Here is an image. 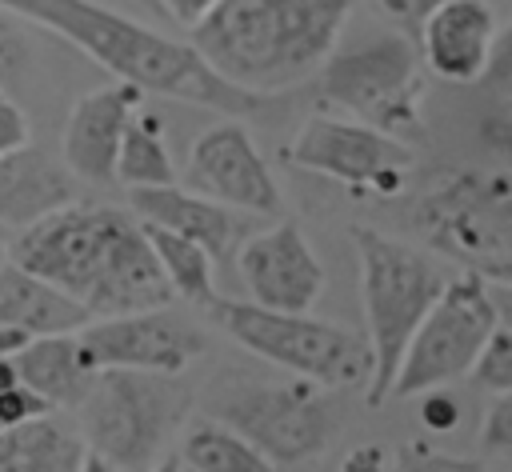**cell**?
Here are the masks:
<instances>
[{"label":"cell","mask_w":512,"mask_h":472,"mask_svg":"<svg viewBox=\"0 0 512 472\" xmlns=\"http://www.w3.org/2000/svg\"><path fill=\"white\" fill-rule=\"evenodd\" d=\"M8 260L72 296L92 320L176 300L148 248L144 224L112 204L72 200L28 228H16Z\"/></svg>","instance_id":"6da1fadb"},{"label":"cell","mask_w":512,"mask_h":472,"mask_svg":"<svg viewBox=\"0 0 512 472\" xmlns=\"http://www.w3.org/2000/svg\"><path fill=\"white\" fill-rule=\"evenodd\" d=\"M0 8L64 36L84 56H92L100 68H108L116 80H128L140 92L200 104V108H212L224 116H252L272 100V96H256V92H244V88L220 80L196 56L192 44L172 40L108 4H96V0H0Z\"/></svg>","instance_id":"7a4b0ae2"},{"label":"cell","mask_w":512,"mask_h":472,"mask_svg":"<svg viewBox=\"0 0 512 472\" xmlns=\"http://www.w3.org/2000/svg\"><path fill=\"white\" fill-rule=\"evenodd\" d=\"M348 16L352 0H216L188 44L220 80L276 96L320 72Z\"/></svg>","instance_id":"3957f363"},{"label":"cell","mask_w":512,"mask_h":472,"mask_svg":"<svg viewBox=\"0 0 512 472\" xmlns=\"http://www.w3.org/2000/svg\"><path fill=\"white\" fill-rule=\"evenodd\" d=\"M348 240L360 256V300H364V328H368L364 340L372 352L364 396L372 408H380L388 400V384L408 336L416 332L432 300L452 280V268L428 248H416L368 224H356Z\"/></svg>","instance_id":"277c9868"},{"label":"cell","mask_w":512,"mask_h":472,"mask_svg":"<svg viewBox=\"0 0 512 472\" xmlns=\"http://www.w3.org/2000/svg\"><path fill=\"white\" fill-rule=\"evenodd\" d=\"M72 412L92 456L120 472H148L172 452V440L192 412V388L180 372L100 368Z\"/></svg>","instance_id":"5b68a950"},{"label":"cell","mask_w":512,"mask_h":472,"mask_svg":"<svg viewBox=\"0 0 512 472\" xmlns=\"http://www.w3.org/2000/svg\"><path fill=\"white\" fill-rule=\"evenodd\" d=\"M424 248L492 284L512 276V184L504 172H452L404 204Z\"/></svg>","instance_id":"8992f818"},{"label":"cell","mask_w":512,"mask_h":472,"mask_svg":"<svg viewBox=\"0 0 512 472\" xmlns=\"http://www.w3.org/2000/svg\"><path fill=\"white\" fill-rule=\"evenodd\" d=\"M320 100L404 144L424 136V64L404 32H380L352 48H332L320 64Z\"/></svg>","instance_id":"52a82bcc"},{"label":"cell","mask_w":512,"mask_h":472,"mask_svg":"<svg viewBox=\"0 0 512 472\" xmlns=\"http://www.w3.org/2000/svg\"><path fill=\"white\" fill-rule=\"evenodd\" d=\"M204 312L240 348L256 352L260 360L292 376H304L320 388L368 384V372H372L368 340L332 320H316L308 312H276V308H260L252 300H228V296H216Z\"/></svg>","instance_id":"ba28073f"},{"label":"cell","mask_w":512,"mask_h":472,"mask_svg":"<svg viewBox=\"0 0 512 472\" xmlns=\"http://www.w3.org/2000/svg\"><path fill=\"white\" fill-rule=\"evenodd\" d=\"M500 288L508 284H492L476 272H452L444 292L408 336L388 384V400H408L468 376L488 332L504 320V304L496 300Z\"/></svg>","instance_id":"9c48e42d"},{"label":"cell","mask_w":512,"mask_h":472,"mask_svg":"<svg viewBox=\"0 0 512 472\" xmlns=\"http://www.w3.org/2000/svg\"><path fill=\"white\" fill-rule=\"evenodd\" d=\"M212 416L236 428L260 456H268L280 472L316 460L332 432V408L324 388L296 376V380H232L216 388Z\"/></svg>","instance_id":"30bf717a"},{"label":"cell","mask_w":512,"mask_h":472,"mask_svg":"<svg viewBox=\"0 0 512 472\" xmlns=\"http://www.w3.org/2000/svg\"><path fill=\"white\" fill-rule=\"evenodd\" d=\"M284 160L328 176L352 192H376V196H396L416 164V148L384 136L360 120L348 116H332V112H312L292 144H284Z\"/></svg>","instance_id":"8fae6325"},{"label":"cell","mask_w":512,"mask_h":472,"mask_svg":"<svg viewBox=\"0 0 512 472\" xmlns=\"http://www.w3.org/2000/svg\"><path fill=\"white\" fill-rule=\"evenodd\" d=\"M188 188L212 196L224 208L252 212V216H288L284 192L260 156L252 132L240 124V116H228L212 128H204L188 148Z\"/></svg>","instance_id":"7c38bea8"},{"label":"cell","mask_w":512,"mask_h":472,"mask_svg":"<svg viewBox=\"0 0 512 472\" xmlns=\"http://www.w3.org/2000/svg\"><path fill=\"white\" fill-rule=\"evenodd\" d=\"M96 368H140V372H184L204 352V332L180 320L168 304L120 316H96L76 328Z\"/></svg>","instance_id":"4fadbf2b"},{"label":"cell","mask_w":512,"mask_h":472,"mask_svg":"<svg viewBox=\"0 0 512 472\" xmlns=\"http://www.w3.org/2000/svg\"><path fill=\"white\" fill-rule=\"evenodd\" d=\"M236 272L252 292V304L276 312H308L324 292V264L292 216L248 236L236 252Z\"/></svg>","instance_id":"5bb4252c"},{"label":"cell","mask_w":512,"mask_h":472,"mask_svg":"<svg viewBox=\"0 0 512 472\" xmlns=\"http://www.w3.org/2000/svg\"><path fill=\"white\" fill-rule=\"evenodd\" d=\"M500 44V12L492 0H436L416 24L420 64L448 84L488 76Z\"/></svg>","instance_id":"9a60e30c"},{"label":"cell","mask_w":512,"mask_h":472,"mask_svg":"<svg viewBox=\"0 0 512 472\" xmlns=\"http://www.w3.org/2000/svg\"><path fill=\"white\" fill-rule=\"evenodd\" d=\"M136 104H140V88L128 80L84 92L72 104L60 132V160L76 180L116 184V152Z\"/></svg>","instance_id":"2e32d148"},{"label":"cell","mask_w":512,"mask_h":472,"mask_svg":"<svg viewBox=\"0 0 512 472\" xmlns=\"http://www.w3.org/2000/svg\"><path fill=\"white\" fill-rule=\"evenodd\" d=\"M128 204H132L136 220L156 224L164 232H176L184 240H196L212 260H224L236 248V236H240L236 212L216 204L212 196H204L196 188H180L176 180L172 184L128 188Z\"/></svg>","instance_id":"e0dca14e"},{"label":"cell","mask_w":512,"mask_h":472,"mask_svg":"<svg viewBox=\"0 0 512 472\" xmlns=\"http://www.w3.org/2000/svg\"><path fill=\"white\" fill-rule=\"evenodd\" d=\"M76 200V176L64 160H52L36 144H20L0 156V224L28 228L40 216Z\"/></svg>","instance_id":"ac0fdd59"},{"label":"cell","mask_w":512,"mask_h":472,"mask_svg":"<svg viewBox=\"0 0 512 472\" xmlns=\"http://www.w3.org/2000/svg\"><path fill=\"white\" fill-rule=\"evenodd\" d=\"M16 380L28 384L52 412H72L84 392L96 380V364L88 360L84 344L76 332H52V336H32L16 356H12Z\"/></svg>","instance_id":"d6986e66"},{"label":"cell","mask_w":512,"mask_h":472,"mask_svg":"<svg viewBox=\"0 0 512 472\" xmlns=\"http://www.w3.org/2000/svg\"><path fill=\"white\" fill-rule=\"evenodd\" d=\"M88 320L92 316L72 296H64L60 288H52L48 280H40L8 256L0 260V324H16L32 336H52L76 332Z\"/></svg>","instance_id":"ffe728a7"},{"label":"cell","mask_w":512,"mask_h":472,"mask_svg":"<svg viewBox=\"0 0 512 472\" xmlns=\"http://www.w3.org/2000/svg\"><path fill=\"white\" fill-rule=\"evenodd\" d=\"M88 448L56 412L0 428V472H80Z\"/></svg>","instance_id":"44dd1931"},{"label":"cell","mask_w":512,"mask_h":472,"mask_svg":"<svg viewBox=\"0 0 512 472\" xmlns=\"http://www.w3.org/2000/svg\"><path fill=\"white\" fill-rule=\"evenodd\" d=\"M144 224V220H140ZM144 236H148V248L172 288L176 300H188L196 308H208L220 288H216V260L196 244V240H184L176 232H164L156 224H144Z\"/></svg>","instance_id":"7402d4cb"},{"label":"cell","mask_w":512,"mask_h":472,"mask_svg":"<svg viewBox=\"0 0 512 472\" xmlns=\"http://www.w3.org/2000/svg\"><path fill=\"white\" fill-rule=\"evenodd\" d=\"M116 180L124 188H148V184H172L176 180V164H172V152L164 144V120L140 104L132 108L124 136H120Z\"/></svg>","instance_id":"603a6c76"},{"label":"cell","mask_w":512,"mask_h":472,"mask_svg":"<svg viewBox=\"0 0 512 472\" xmlns=\"http://www.w3.org/2000/svg\"><path fill=\"white\" fill-rule=\"evenodd\" d=\"M188 472H280L268 456H260L236 428L220 420H200L184 432L176 448Z\"/></svg>","instance_id":"cb8c5ba5"},{"label":"cell","mask_w":512,"mask_h":472,"mask_svg":"<svg viewBox=\"0 0 512 472\" xmlns=\"http://www.w3.org/2000/svg\"><path fill=\"white\" fill-rule=\"evenodd\" d=\"M468 376H472L476 384H484L488 392H512V332H508L504 320L488 332V340H484V348L476 352Z\"/></svg>","instance_id":"d4e9b609"},{"label":"cell","mask_w":512,"mask_h":472,"mask_svg":"<svg viewBox=\"0 0 512 472\" xmlns=\"http://www.w3.org/2000/svg\"><path fill=\"white\" fill-rule=\"evenodd\" d=\"M28 64H32L28 36H24V28L16 24V16L0 8V84L8 88L12 80H20Z\"/></svg>","instance_id":"484cf974"},{"label":"cell","mask_w":512,"mask_h":472,"mask_svg":"<svg viewBox=\"0 0 512 472\" xmlns=\"http://www.w3.org/2000/svg\"><path fill=\"white\" fill-rule=\"evenodd\" d=\"M396 472H488V468L480 460L432 452L428 444H404L396 456Z\"/></svg>","instance_id":"4316f807"},{"label":"cell","mask_w":512,"mask_h":472,"mask_svg":"<svg viewBox=\"0 0 512 472\" xmlns=\"http://www.w3.org/2000/svg\"><path fill=\"white\" fill-rule=\"evenodd\" d=\"M480 444L496 456L512 452V392H492V404L480 420Z\"/></svg>","instance_id":"83f0119b"},{"label":"cell","mask_w":512,"mask_h":472,"mask_svg":"<svg viewBox=\"0 0 512 472\" xmlns=\"http://www.w3.org/2000/svg\"><path fill=\"white\" fill-rule=\"evenodd\" d=\"M40 412H52L28 384H8L4 392H0V424L8 428V424H20V420H32V416H40Z\"/></svg>","instance_id":"f1b7e54d"},{"label":"cell","mask_w":512,"mask_h":472,"mask_svg":"<svg viewBox=\"0 0 512 472\" xmlns=\"http://www.w3.org/2000/svg\"><path fill=\"white\" fill-rule=\"evenodd\" d=\"M424 400H420V420H424V428L428 432H452L456 424H460V404H456V396H448L444 388H428V392H420Z\"/></svg>","instance_id":"f546056e"},{"label":"cell","mask_w":512,"mask_h":472,"mask_svg":"<svg viewBox=\"0 0 512 472\" xmlns=\"http://www.w3.org/2000/svg\"><path fill=\"white\" fill-rule=\"evenodd\" d=\"M32 140V128H28V116L20 112V104L8 96V88L0 84V156L28 144Z\"/></svg>","instance_id":"4dcf8cb0"},{"label":"cell","mask_w":512,"mask_h":472,"mask_svg":"<svg viewBox=\"0 0 512 472\" xmlns=\"http://www.w3.org/2000/svg\"><path fill=\"white\" fill-rule=\"evenodd\" d=\"M380 16H388L392 24H400L404 32H416V24H420V16L436 4V0H368Z\"/></svg>","instance_id":"1f68e13d"},{"label":"cell","mask_w":512,"mask_h":472,"mask_svg":"<svg viewBox=\"0 0 512 472\" xmlns=\"http://www.w3.org/2000/svg\"><path fill=\"white\" fill-rule=\"evenodd\" d=\"M156 4H160V8L180 24V28H192V24H196V20H200L216 0H156Z\"/></svg>","instance_id":"d6a6232c"},{"label":"cell","mask_w":512,"mask_h":472,"mask_svg":"<svg viewBox=\"0 0 512 472\" xmlns=\"http://www.w3.org/2000/svg\"><path fill=\"white\" fill-rule=\"evenodd\" d=\"M28 340H32V332H24V328H16V324H0V356L12 360Z\"/></svg>","instance_id":"836d02e7"},{"label":"cell","mask_w":512,"mask_h":472,"mask_svg":"<svg viewBox=\"0 0 512 472\" xmlns=\"http://www.w3.org/2000/svg\"><path fill=\"white\" fill-rule=\"evenodd\" d=\"M80 472H120L116 464H108V460H100V456H84V464H80Z\"/></svg>","instance_id":"e575fe53"},{"label":"cell","mask_w":512,"mask_h":472,"mask_svg":"<svg viewBox=\"0 0 512 472\" xmlns=\"http://www.w3.org/2000/svg\"><path fill=\"white\" fill-rule=\"evenodd\" d=\"M148 472H188V468L180 464V456H176V452H168V456H164V460H156Z\"/></svg>","instance_id":"d590c367"},{"label":"cell","mask_w":512,"mask_h":472,"mask_svg":"<svg viewBox=\"0 0 512 472\" xmlns=\"http://www.w3.org/2000/svg\"><path fill=\"white\" fill-rule=\"evenodd\" d=\"M8 384H16V368H12V360H8V356H0V392H4Z\"/></svg>","instance_id":"8d00e7d4"},{"label":"cell","mask_w":512,"mask_h":472,"mask_svg":"<svg viewBox=\"0 0 512 472\" xmlns=\"http://www.w3.org/2000/svg\"><path fill=\"white\" fill-rule=\"evenodd\" d=\"M8 256V236H4V224H0V260Z\"/></svg>","instance_id":"74e56055"},{"label":"cell","mask_w":512,"mask_h":472,"mask_svg":"<svg viewBox=\"0 0 512 472\" xmlns=\"http://www.w3.org/2000/svg\"><path fill=\"white\" fill-rule=\"evenodd\" d=\"M0 428H4V424H0Z\"/></svg>","instance_id":"f35d334b"}]
</instances>
